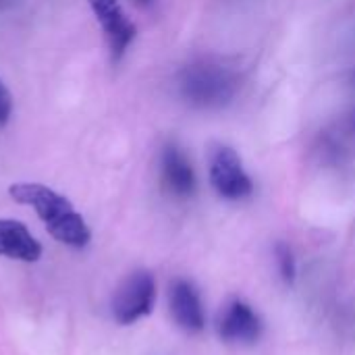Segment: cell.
Segmentation results:
<instances>
[{"mask_svg":"<svg viewBox=\"0 0 355 355\" xmlns=\"http://www.w3.org/2000/svg\"><path fill=\"white\" fill-rule=\"evenodd\" d=\"M8 193L17 204L31 206L56 241L75 250H81L89 243V227L64 196L40 183H15L10 185Z\"/></svg>","mask_w":355,"mask_h":355,"instance_id":"1","label":"cell"},{"mask_svg":"<svg viewBox=\"0 0 355 355\" xmlns=\"http://www.w3.org/2000/svg\"><path fill=\"white\" fill-rule=\"evenodd\" d=\"M237 89V73L216 60H198L179 73V94L193 108H223L235 98Z\"/></svg>","mask_w":355,"mask_h":355,"instance_id":"2","label":"cell"},{"mask_svg":"<svg viewBox=\"0 0 355 355\" xmlns=\"http://www.w3.org/2000/svg\"><path fill=\"white\" fill-rule=\"evenodd\" d=\"M156 302V281L148 270L131 272L112 297V316L121 327L135 324L152 314Z\"/></svg>","mask_w":355,"mask_h":355,"instance_id":"3","label":"cell"},{"mask_svg":"<svg viewBox=\"0 0 355 355\" xmlns=\"http://www.w3.org/2000/svg\"><path fill=\"white\" fill-rule=\"evenodd\" d=\"M210 185L214 191L229 200L239 202L254 193V183L243 168L239 154L231 146H214L210 152Z\"/></svg>","mask_w":355,"mask_h":355,"instance_id":"4","label":"cell"},{"mask_svg":"<svg viewBox=\"0 0 355 355\" xmlns=\"http://www.w3.org/2000/svg\"><path fill=\"white\" fill-rule=\"evenodd\" d=\"M87 4L102 27V33L110 50V58L114 62L121 60L127 48L131 46V42L135 40L137 27L125 15L119 0H87Z\"/></svg>","mask_w":355,"mask_h":355,"instance_id":"5","label":"cell"},{"mask_svg":"<svg viewBox=\"0 0 355 355\" xmlns=\"http://www.w3.org/2000/svg\"><path fill=\"white\" fill-rule=\"evenodd\" d=\"M160 181H162V187L166 189V193H171L173 198H179V200L191 198L198 189V179H196V171L191 166V160L175 141H168L162 148Z\"/></svg>","mask_w":355,"mask_h":355,"instance_id":"6","label":"cell"},{"mask_svg":"<svg viewBox=\"0 0 355 355\" xmlns=\"http://www.w3.org/2000/svg\"><path fill=\"white\" fill-rule=\"evenodd\" d=\"M218 335L227 343L250 345L260 339L262 320L250 304L233 300L218 316Z\"/></svg>","mask_w":355,"mask_h":355,"instance_id":"7","label":"cell"},{"mask_svg":"<svg viewBox=\"0 0 355 355\" xmlns=\"http://www.w3.org/2000/svg\"><path fill=\"white\" fill-rule=\"evenodd\" d=\"M168 308L171 316L177 322L179 329L185 333H202L206 327V314H204V304L198 293V289L185 281V279H175L168 287Z\"/></svg>","mask_w":355,"mask_h":355,"instance_id":"8","label":"cell"},{"mask_svg":"<svg viewBox=\"0 0 355 355\" xmlns=\"http://www.w3.org/2000/svg\"><path fill=\"white\" fill-rule=\"evenodd\" d=\"M0 256L19 262H37L42 258V245L23 223L0 218Z\"/></svg>","mask_w":355,"mask_h":355,"instance_id":"9","label":"cell"},{"mask_svg":"<svg viewBox=\"0 0 355 355\" xmlns=\"http://www.w3.org/2000/svg\"><path fill=\"white\" fill-rule=\"evenodd\" d=\"M277 264L281 270V277L287 283H293L295 279V258L291 254V250L287 245H277Z\"/></svg>","mask_w":355,"mask_h":355,"instance_id":"10","label":"cell"},{"mask_svg":"<svg viewBox=\"0 0 355 355\" xmlns=\"http://www.w3.org/2000/svg\"><path fill=\"white\" fill-rule=\"evenodd\" d=\"M12 112V102H10V94L4 89V85L0 83V127L10 119Z\"/></svg>","mask_w":355,"mask_h":355,"instance_id":"11","label":"cell"},{"mask_svg":"<svg viewBox=\"0 0 355 355\" xmlns=\"http://www.w3.org/2000/svg\"><path fill=\"white\" fill-rule=\"evenodd\" d=\"M349 87H352V108L347 112V121H345V127H347V133L355 139V73L349 79Z\"/></svg>","mask_w":355,"mask_h":355,"instance_id":"12","label":"cell"},{"mask_svg":"<svg viewBox=\"0 0 355 355\" xmlns=\"http://www.w3.org/2000/svg\"><path fill=\"white\" fill-rule=\"evenodd\" d=\"M133 2H135L137 6H150V4H152L154 0H133Z\"/></svg>","mask_w":355,"mask_h":355,"instance_id":"13","label":"cell"},{"mask_svg":"<svg viewBox=\"0 0 355 355\" xmlns=\"http://www.w3.org/2000/svg\"><path fill=\"white\" fill-rule=\"evenodd\" d=\"M10 2H12V0H0V8H2L4 4H10Z\"/></svg>","mask_w":355,"mask_h":355,"instance_id":"14","label":"cell"}]
</instances>
